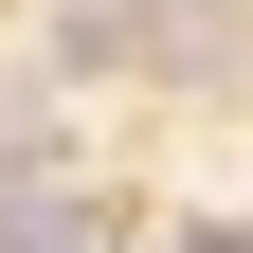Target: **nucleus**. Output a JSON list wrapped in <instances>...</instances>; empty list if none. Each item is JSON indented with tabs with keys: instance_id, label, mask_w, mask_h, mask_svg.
Segmentation results:
<instances>
[{
	"instance_id": "f257e3e1",
	"label": "nucleus",
	"mask_w": 253,
	"mask_h": 253,
	"mask_svg": "<svg viewBox=\"0 0 253 253\" xmlns=\"http://www.w3.org/2000/svg\"><path fill=\"white\" fill-rule=\"evenodd\" d=\"M181 253H253V217H235V235H217V217H199V235H181Z\"/></svg>"
},
{
	"instance_id": "f03ea898",
	"label": "nucleus",
	"mask_w": 253,
	"mask_h": 253,
	"mask_svg": "<svg viewBox=\"0 0 253 253\" xmlns=\"http://www.w3.org/2000/svg\"><path fill=\"white\" fill-rule=\"evenodd\" d=\"M18 253H73V235H54V217H37V235H18Z\"/></svg>"
}]
</instances>
